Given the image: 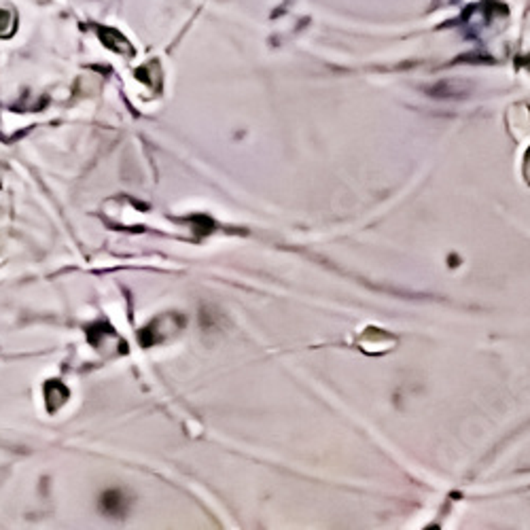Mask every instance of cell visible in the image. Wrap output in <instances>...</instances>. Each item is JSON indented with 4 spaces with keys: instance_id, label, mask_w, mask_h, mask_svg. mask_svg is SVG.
Masks as SVG:
<instances>
[{
    "instance_id": "cell-1",
    "label": "cell",
    "mask_w": 530,
    "mask_h": 530,
    "mask_svg": "<svg viewBox=\"0 0 530 530\" xmlns=\"http://www.w3.org/2000/svg\"><path fill=\"white\" fill-rule=\"evenodd\" d=\"M100 38H102V42H104L108 49H113V51H117V53H125V55L134 53L132 42H129L121 32H117V30L102 28V30H100Z\"/></svg>"
},
{
    "instance_id": "cell-2",
    "label": "cell",
    "mask_w": 530,
    "mask_h": 530,
    "mask_svg": "<svg viewBox=\"0 0 530 530\" xmlns=\"http://www.w3.org/2000/svg\"><path fill=\"white\" fill-rule=\"evenodd\" d=\"M123 503H125L123 495H121L119 490H110V492H106V495L102 497L100 507H102L108 516H121V514H123Z\"/></svg>"
},
{
    "instance_id": "cell-3",
    "label": "cell",
    "mask_w": 530,
    "mask_h": 530,
    "mask_svg": "<svg viewBox=\"0 0 530 530\" xmlns=\"http://www.w3.org/2000/svg\"><path fill=\"white\" fill-rule=\"evenodd\" d=\"M66 399H68V388L64 384H59V382L47 384V405H49L51 412L57 410Z\"/></svg>"
},
{
    "instance_id": "cell-4",
    "label": "cell",
    "mask_w": 530,
    "mask_h": 530,
    "mask_svg": "<svg viewBox=\"0 0 530 530\" xmlns=\"http://www.w3.org/2000/svg\"><path fill=\"white\" fill-rule=\"evenodd\" d=\"M15 23H17V21H15L13 13L0 8V36H8V34L15 30Z\"/></svg>"
}]
</instances>
